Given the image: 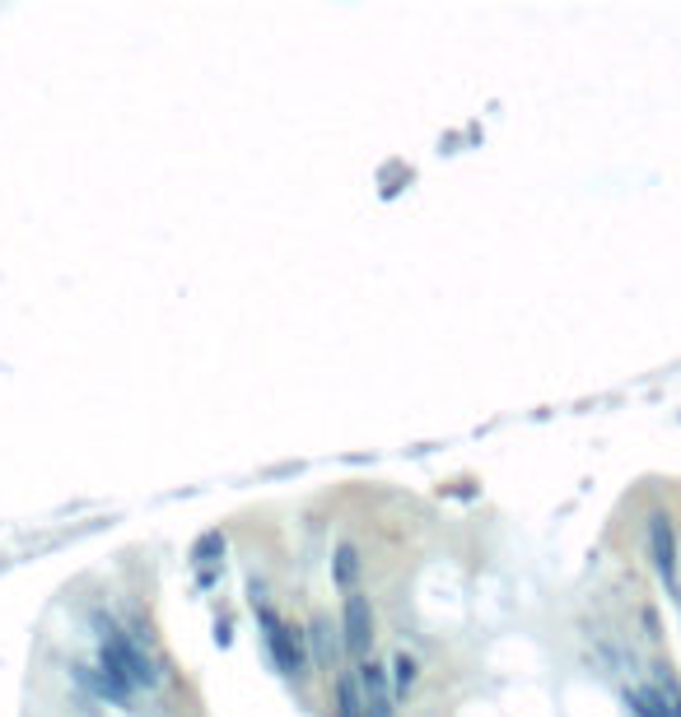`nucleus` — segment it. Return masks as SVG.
I'll return each instance as SVG.
<instances>
[{"mask_svg": "<svg viewBox=\"0 0 681 717\" xmlns=\"http://www.w3.org/2000/svg\"><path fill=\"white\" fill-rule=\"evenodd\" d=\"M216 643H233V615L216 620Z\"/></svg>", "mask_w": 681, "mask_h": 717, "instance_id": "nucleus-12", "label": "nucleus"}, {"mask_svg": "<svg viewBox=\"0 0 681 717\" xmlns=\"http://www.w3.org/2000/svg\"><path fill=\"white\" fill-rule=\"evenodd\" d=\"M420 657L416 652H406V648H397L393 652V662H387V675H393V699L397 704H406L416 694V685H420Z\"/></svg>", "mask_w": 681, "mask_h": 717, "instance_id": "nucleus-9", "label": "nucleus"}, {"mask_svg": "<svg viewBox=\"0 0 681 717\" xmlns=\"http://www.w3.org/2000/svg\"><path fill=\"white\" fill-rule=\"evenodd\" d=\"M308 652H314V666L327 671V675H337L345 671V639H341V625H332V615H314L308 620Z\"/></svg>", "mask_w": 681, "mask_h": 717, "instance_id": "nucleus-7", "label": "nucleus"}, {"mask_svg": "<svg viewBox=\"0 0 681 717\" xmlns=\"http://www.w3.org/2000/svg\"><path fill=\"white\" fill-rule=\"evenodd\" d=\"M341 639H345V657H369L378 639V615H374V602H369V592H345L341 602Z\"/></svg>", "mask_w": 681, "mask_h": 717, "instance_id": "nucleus-4", "label": "nucleus"}, {"mask_svg": "<svg viewBox=\"0 0 681 717\" xmlns=\"http://www.w3.org/2000/svg\"><path fill=\"white\" fill-rule=\"evenodd\" d=\"M360 573H364L360 545H355V541H337V550H332V583H337L341 592H355Z\"/></svg>", "mask_w": 681, "mask_h": 717, "instance_id": "nucleus-11", "label": "nucleus"}, {"mask_svg": "<svg viewBox=\"0 0 681 717\" xmlns=\"http://www.w3.org/2000/svg\"><path fill=\"white\" fill-rule=\"evenodd\" d=\"M355 681H360V694H364V717H397L393 675H387L383 662H374V657L355 662Z\"/></svg>", "mask_w": 681, "mask_h": 717, "instance_id": "nucleus-6", "label": "nucleus"}, {"mask_svg": "<svg viewBox=\"0 0 681 717\" xmlns=\"http://www.w3.org/2000/svg\"><path fill=\"white\" fill-rule=\"evenodd\" d=\"M645 550H649V564L658 573V583H663L677 596L681 592V536H677L668 512H649V522H645Z\"/></svg>", "mask_w": 681, "mask_h": 717, "instance_id": "nucleus-3", "label": "nucleus"}, {"mask_svg": "<svg viewBox=\"0 0 681 717\" xmlns=\"http://www.w3.org/2000/svg\"><path fill=\"white\" fill-rule=\"evenodd\" d=\"M224 554H229V536L224 531H206L197 545H191V569H197V587L210 592L224 577Z\"/></svg>", "mask_w": 681, "mask_h": 717, "instance_id": "nucleus-8", "label": "nucleus"}, {"mask_svg": "<svg viewBox=\"0 0 681 717\" xmlns=\"http://www.w3.org/2000/svg\"><path fill=\"white\" fill-rule=\"evenodd\" d=\"M89 625H94V639H99V652H94V662L103 671H117L122 681L135 690V694H154L164 685V662L150 652V643L141 633H131L117 615H108L103 606L89 610Z\"/></svg>", "mask_w": 681, "mask_h": 717, "instance_id": "nucleus-2", "label": "nucleus"}, {"mask_svg": "<svg viewBox=\"0 0 681 717\" xmlns=\"http://www.w3.org/2000/svg\"><path fill=\"white\" fill-rule=\"evenodd\" d=\"M630 717H681V685L672 675H658V681H639L620 690Z\"/></svg>", "mask_w": 681, "mask_h": 717, "instance_id": "nucleus-5", "label": "nucleus"}, {"mask_svg": "<svg viewBox=\"0 0 681 717\" xmlns=\"http://www.w3.org/2000/svg\"><path fill=\"white\" fill-rule=\"evenodd\" d=\"M332 713L337 717H364V694H360V681H355V666L332 675Z\"/></svg>", "mask_w": 681, "mask_h": 717, "instance_id": "nucleus-10", "label": "nucleus"}, {"mask_svg": "<svg viewBox=\"0 0 681 717\" xmlns=\"http://www.w3.org/2000/svg\"><path fill=\"white\" fill-rule=\"evenodd\" d=\"M248 606L252 615H257V633H262V652H266V662L276 666V675L285 685H308L314 681V652H308V633L289 620V615H281L276 606H271V596H266V583L262 577H248Z\"/></svg>", "mask_w": 681, "mask_h": 717, "instance_id": "nucleus-1", "label": "nucleus"}]
</instances>
